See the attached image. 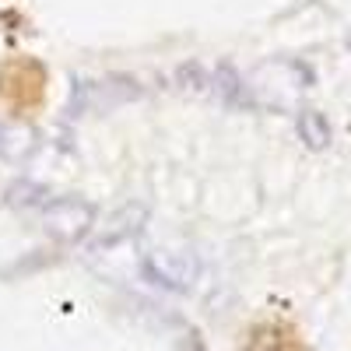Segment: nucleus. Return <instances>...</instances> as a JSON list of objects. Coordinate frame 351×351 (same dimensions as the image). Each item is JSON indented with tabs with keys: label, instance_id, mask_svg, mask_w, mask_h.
<instances>
[{
	"label": "nucleus",
	"instance_id": "obj_3",
	"mask_svg": "<svg viewBox=\"0 0 351 351\" xmlns=\"http://www.w3.org/2000/svg\"><path fill=\"white\" fill-rule=\"evenodd\" d=\"M43 221H46V228L53 232V236L77 239L81 232H88V225H92V208L77 197H60V200L46 204Z\"/></svg>",
	"mask_w": 351,
	"mask_h": 351
},
{
	"label": "nucleus",
	"instance_id": "obj_10",
	"mask_svg": "<svg viewBox=\"0 0 351 351\" xmlns=\"http://www.w3.org/2000/svg\"><path fill=\"white\" fill-rule=\"evenodd\" d=\"M348 49H351V39H348Z\"/></svg>",
	"mask_w": 351,
	"mask_h": 351
},
{
	"label": "nucleus",
	"instance_id": "obj_8",
	"mask_svg": "<svg viewBox=\"0 0 351 351\" xmlns=\"http://www.w3.org/2000/svg\"><path fill=\"white\" fill-rule=\"evenodd\" d=\"M176 81H180V88L190 92V95H208L211 92V74L200 64H183L180 74H176Z\"/></svg>",
	"mask_w": 351,
	"mask_h": 351
},
{
	"label": "nucleus",
	"instance_id": "obj_5",
	"mask_svg": "<svg viewBox=\"0 0 351 351\" xmlns=\"http://www.w3.org/2000/svg\"><path fill=\"white\" fill-rule=\"evenodd\" d=\"M211 92L225 102V106H236V109H246L253 106V95H250V88L239 81V74L232 71V67H218L211 74Z\"/></svg>",
	"mask_w": 351,
	"mask_h": 351
},
{
	"label": "nucleus",
	"instance_id": "obj_1",
	"mask_svg": "<svg viewBox=\"0 0 351 351\" xmlns=\"http://www.w3.org/2000/svg\"><path fill=\"white\" fill-rule=\"evenodd\" d=\"M46 99V71L32 56H14L0 64V102L11 109V116L25 120L43 109Z\"/></svg>",
	"mask_w": 351,
	"mask_h": 351
},
{
	"label": "nucleus",
	"instance_id": "obj_7",
	"mask_svg": "<svg viewBox=\"0 0 351 351\" xmlns=\"http://www.w3.org/2000/svg\"><path fill=\"white\" fill-rule=\"evenodd\" d=\"M299 137L309 144V148H327L330 144V123L324 120V112H316V109H306L299 112Z\"/></svg>",
	"mask_w": 351,
	"mask_h": 351
},
{
	"label": "nucleus",
	"instance_id": "obj_4",
	"mask_svg": "<svg viewBox=\"0 0 351 351\" xmlns=\"http://www.w3.org/2000/svg\"><path fill=\"white\" fill-rule=\"evenodd\" d=\"M36 148V130L25 127L18 116L0 112V158L4 162H21Z\"/></svg>",
	"mask_w": 351,
	"mask_h": 351
},
{
	"label": "nucleus",
	"instance_id": "obj_6",
	"mask_svg": "<svg viewBox=\"0 0 351 351\" xmlns=\"http://www.w3.org/2000/svg\"><path fill=\"white\" fill-rule=\"evenodd\" d=\"M246 351H302V344L285 327H256L246 341Z\"/></svg>",
	"mask_w": 351,
	"mask_h": 351
},
{
	"label": "nucleus",
	"instance_id": "obj_2",
	"mask_svg": "<svg viewBox=\"0 0 351 351\" xmlns=\"http://www.w3.org/2000/svg\"><path fill=\"white\" fill-rule=\"evenodd\" d=\"M141 95V84L134 77H106V81H84L77 84L74 92V102L71 109L74 112H106L112 106H123V102H134Z\"/></svg>",
	"mask_w": 351,
	"mask_h": 351
},
{
	"label": "nucleus",
	"instance_id": "obj_9",
	"mask_svg": "<svg viewBox=\"0 0 351 351\" xmlns=\"http://www.w3.org/2000/svg\"><path fill=\"white\" fill-rule=\"evenodd\" d=\"M39 197H43V186H36V183H14L8 190L11 204H39Z\"/></svg>",
	"mask_w": 351,
	"mask_h": 351
}]
</instances>
